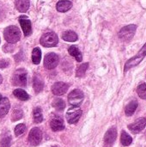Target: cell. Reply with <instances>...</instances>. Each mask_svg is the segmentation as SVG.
Masks as SVG:
<instances>
[{"instance_id":"obj_3","label":"cell","mask_w":146,"mask_h":147,"mask_svg":"<svg viewBox=\"0 0 146 147\" xmlns=\"http://www.w3.org/2000/svg\"><path fill=\"white\" fill-rule=\"evenodd\" d=\"M40 42L45 47H53L58 45L59 38L54 32H47L40 37Z\"/></svg>"},{"instance_id":"obj_7","label":"cell","mask_w":146,"mask_h":147,"mask_svg":"<svg viewBox=\"0 0 146 147\" xmlns=\"http://www.w3.org/2000/svg\"><path fill=\"white\" fill-rule=\"evenodd\" d=\"M82 115V110L78 107H73L68 109L66 113V119L68 123L75 124L77 123Z\"/></svg>"},{"instance_id":"obj_6","label":"cell","mask_w":146,"mask_h":147,"mask_svg":"<svg viewBox=\"0 0 146 147\" xmlns=\"http://www.w3.org/2000/svg\"><path fill=\"white\" fill-rule=\"evenodd\" d=\"M84 98V95L82 90H72L68 96V102L73 107H79Z\"/></svg>"},{"instance_id":"obj_27","label":"cell","mask_w":146,"mask_h":147,"mask_svg":"<svg viewBox=\"0 0 146 147\" xmlns=\"http://www.w3.org/2000/svg\"><path fill=\"white\" fill-rule=\"evenodd\" d=\"M88 67H89V63H83L81 65H79V67L77 69V71H76V77H77V78L83 77Z\"/></svg>"},{"instance_id":"obj_34","label":"cell","mask_w":146,"mask_h":147,"mask_svg":"<svg viewBox=\"0 0 146 147\" xmlns=\"http://www.w3.org/2000/svg\"><path fill=\"white\" fill-rule=\"evenodd\" d=\"M2 99V96H1V94H0V100Z\"/></svg>"},{"instance_id":"obj_25","label":"cell","mask_w":146,"mask_h":147,"mask_svg":"<svg viewBox=\"0 0 146 147\" xmlns=\"http://www.w3.org/2000/svg\"><path fill=\"white\" fill-rule=\"evenodd\" d=\"M52 107L55 109L59 110V111H62L65 108V103L63 99H61V98H55L52 101Z\"/></svg>"},{"instance_id":"obj_14","label":"cell","mask_w":146,"mask_h":147,"mask_svg":"<svg viewBox=\"0 0 146 147\" xmlns=\"http://www.w3.org/2000/svg\"><path fill=\"white\" fill-rule=\"evenodd\" d=\"M50 126L52 131L54 132H59V131H62L65 128V125H64V121L60 116H55L52 119L51 122H50Z\"/></svg>"},{"instance_id":"obj_22","label":"cell","mask_w":146,"mask_h":147,"mask_svg":"<svg viewBox=\"0 0 146 147\" xmlns=\"http://www.w3.org/2000/svg\"><path fill=\"white\" fill-rule=\"evenodd\" d=\"M13 95L19 100L21 101H27L29 99V96L28 94L22 89H16L13 91Z\"/></svg>"},{"instance_id":"obj_18","label":"cell","mask_w":146,"mask_h":147,"mask_svg":"<svg viewBox=\"0 0 146 147\" xmlns=\"http://www.w3.org/2000/svg\"><path fill=\"white\" fill-rule=\"evenodd\" d=\"M15 6L20 12H26L29 8V0H15Z\"/></svg>"},{"instance_id":"obj_23","label":"cell","mask_w":146,"mask_h":147,"mask_svg":"<svg viewBox=\"0 0 146 147\" xmlns=\"http://www.w3.org/2000/svg\"><path fill=\"white\" fill-rule=\"evenodd\" d=\"M41 59V51L39 47H35L32 52V61L34 65H39Z\"/></svg>"},{"instance_id":"obj_20","label":"cell","mask_w":146,"mask_h":147,"mask_svg":"<svg viewBox=\"0 0 146 147\" xmlns=\"http://www.w3.org/2000/svg\"><path fill=\"white\" fill-rule=\"evenodd\" d=\"M68 53H70V55L74 57L77 62H82L83 55H82V53H81V52H80V50L78 49L77 47H76V46L70 47L69 49H68Z\"/></svg>"},{"instance_id":"obj_1","label":"cell","mask_w":146,"mask_h":147,"mask_svg":"<svg viewBox=\"0 0 146 147\" xmlns=\"http://www.w3.org/2000/svg\"><path fill=\"white\" fill-rule=\"evenodd\" d=\"M146 56V43L142 47V48L139 51V53L133 58H131L130 59H128L126 61V63L125 64V69L124 71L126 72L128 70L132 69L133 67L137 66L138 65L140 64V62L145 59Z\"/></svg>"},{"instance_id":"obj_31","label":"cell","mask_w":146,"mask_h":147,"mask_svg":"<svg viewBox=\"0 0 146 147\" xmlns=\"http://www.w3.org/2000/svg\"><path fill=\"white\" fill-rule=\"evenodd\" d=\"M10 144H11V138L9 136H6V137L3 138L1 140V143H0L1 147H9Z\"/></svg>"},{"instance_id":"obj_21","label":"cell","mask_w":146,"mask_h":147,"mask_svg":"<svg viewBox=\"0 0 146 147\" xmlns=\"http://www.w3.org/2000/svg\"><path fill=\"white\" fill-rule=\"evenodd\" d=\"M137 108H138V102H137V101L133 100V101L130 102L126 106V109H125L126 115H127V116H132V115L135 113Z\"/></svg>"},{"instance_id":"obj_29","label":"cell","mask_w":146,"mask_h":147,"mask_svg":"<svg viewBox=\"0 0 146 147\" xmlns=\"http://www.w3.org/2000/svg\"><path fill=\"white\" fill-rule=\"evenodd\" d=\"M23 117V113L22 110L20 109H15L11 115V120L12 121H19L20 119H22Z\"/></svg>"},{"instance_id":"obj_19","label":"cell","mask_w":146,"mask_h":147,"mask_svg":"<svg viewBox=\"0 0 146 147\" xmlns=\"http://www.w3.org/2000/svg\"><path fill=\"white\" fill-rule=\"evenodd\" d=\"M62 38H63V40H65V41L74 42V41L77 40L78 36H77V34L74 31L67 30V31H65V32L62 34Z\"/></svg>"},{"instance_id":"obj_33","label":"cell","mask_w":146,"mask_h":147,"mask_svg":"<svg viewBox=\"0 0 146 147\" xmlns=\"http://www.w3.org/2000/svg\"><path fill=\"white\" fill-rule=\"evenodd\" d=\"M2 82H3V78H2V76L0 75V84H2Z\"/></svg>"},{"instance_id":"obj_11","label":"cell","mask_w":146,"mask_h":147,"mask_svg":"<svg viewBox=\"0 0 146 147\" xmlns=\"http://www.w3.org/2000/svg\"><path fill=\"white\" fill-rule=\"evenodd\" d=\"M145 127L146 119L142 117V118H139V119L136 120L133 123L130 124L128 126V128L133 134H139L142 130L145 129Z\"/></svg>"},{"instance_id":"obj_17","label":"cell","mask_w":146,"mask_h":147,"mask_svg":"<svg viewBox=\"0 0 146 147\" xmlns=\"http://www.w3.org/2000/svg\"><path fill=\"white\" fill-rule=\"evenodd\" d=\"M10 103L8 100V98H2L0 100V117H3L6 115L9 110Z\"/></svg>"},{"instance_id":"obj_35","label":"cell","mask_w":146,"mask_h":147,"mask_svg":"<svg viewBox=\"0 0 146 147\" xmlns=\"http://www.w3.org/2000/svg\"><path fill=\"white\" fill-rule=\"evenodd\" d=\"M0 43H1V39H0Z\"/></svg>"},{"instance_id":"obj_26","label":"cell","mask_w":146,"mask_h":147,"mask_svg":"<svg viewBox=\"0 0 146 147\" xmlns=\"http://www.w3.org/2000/svg\"><path fill=\"white\" fill-rule=\"evenodd\" d=\"M33 117H34V121L35 123H40L43 121V115L40 108L37 107L34 109L33 112Z\"/></svg>"},{"instance_id":"obj_4","label":"cell","mask_w":146,"mask_h":147,"mask_svg":"<svg viewBox=\"0 0 146 147\" xmlns=\"http://www.w3.org/2000/svg\"><path fill=\"white\" fill-rule=\"evenodd\" d=\"M136 29H137V26L134 24L125 26L120 30V32L118 33V36L123 41H130L133 38L136 33Z\"/></svg>"},{"instance_id":"obj_5","label":"cell","mask_w":146,"mask_h":147,"mask_svg":"<svg viewBox=\"0 0 146 147\" xmlns=\"http://www.w3.org/2000/svg\"><path fill=\"white\" fill-rule=\"evenodd\" d=\"M11 82L14 85L25 87L27 85V71H26V70L23 68L16 70L12 76Z\"/></svg>"},{"instance_id":"obj_8","label":"cell","mask_w":146,"mask_h":147,"mask_svg":"<svg viewBox=\"0 0 146 147\" xmlns=\"http://www.w3.org/2000/svg\"><path fill=\"white\" fill-rule=\"evenodd\" d=\"M28 140V142L30 143V145H32L34 146L40 145V143L42 140V132L40 131V128L34 127L29 132Z\"/></svg>"},{"instance_id":"obj_15","label":"cell","mask_w":146,"mask_h":147,"mask_svg":"<svg viewBox=\"0 0 146 147\" xmlns=\"http://www.w3.org/2000/svg\"><path fill=\"white\" fill-rule=\"evenodd\" d=\"M72 7V3L70 0H60L56 5V9L59 12H66Z\"/></svg>"},{"instance_id":"obj_9","label":"cell","mask_w":146,"mask_h":147,"mask_svg":"<svg viewBox=\"0 0 146 147\" xmlns=\"http://www.w3.org/2000/svg\"><path fill=\"white\" fill-rule=\"evenodd\" d=\"M59 62V56L54 53H50L45 56L44 66H45V68H46L48 70H52V69H54L58 65Z\"/></svg>"},{"instance_id":"obj_30","label":"cell","mask_w":146,"mask_h":147,"mask_svg":"<svg viewBox=\"0 0 146 147\" xmlns=\"http://www.w3.org/2000/svg\"><path fill=\"white\" fill-rule=\"evenodd\" d=\"M25 131H26V126L24 124H18L15 127V134L17 137L25 133Z\"/></svg>"},{"instance_id":"obj_16","label":"cell","mask_w":146,"mask_h":147,"mask_svg":"<svg viewBox=\"0 0 146 147\" xmlns=\"http://www.w3.org/2000/svg\"><path fill=\"white\" fill-rule=\"evenodd\" d=\"M33 87H34L35 93H40L43 90L44 83H43V80L41 79V78L40 77V75H38V74H35L34 76Z\"/></svg>"},{"instance_id":"obj_2","label":"cell","mask_w":146,"mask_h":147,"mask_svg":"<svg viewBox=\"0 0 146 147\" xmlns=\"http://www.w3.org/2000/svg\"><path fill=\"white\" fill-rule=\"evenodd\" d=\"M3 36L9 43H16L21 39V31L16 26H9L4 29Z\"/></svg>"},{"instance_id":"obj_24","label":"cell","mask_w":146,"mask_h":147,"mask_svg":"<svg viewBox=\"0 0 146 147\" xmlns=\"http://www.w3.org/2000/svg\"><path fill=\"white\" fill-rule=\"evenodd\" d=\"M120 142L122 144V146H128L132 144L133 142V138L128 134H126L125 131H122L121 133V136H120Z\"/></svg>"},{"instance_id":"obj_32","label":"cell","mask_w":146,"mask_h":147,"mask_svg":"<svg viewBox=\"0 0 146 147\" xmlns=\"http://www.w3.org/2000/svg\"><path fill=\"white\" fill-rule=\"evenodd\" d=\"M9 65V61L5 59H0V68H6Z\"/></svg>"},{"instance_id":"obj_36","label":"cell","mask_w":146,"mask_h":147,"mask_svg":"<svg viewBox=\"0 0 146 147\" xmlns=\"http://www.w3.org/2000/svg\"><path fill=\"white\" fill-rule=\"evenodd\" d=\"M52 147H57V146H52Z\"/></svg>"},{"instance_id":"obj_28","label":"cell","mask_w":146,"mask_h":147,"mask_svg":"<svg viewBox=\"0 0 146 147\" xmlns=\"http://www.w3.org/2000/svg\"><path fill=\"white\" fill-rule=\"evenodd\" d=\"M137 92L140 98L146 99V84H139L137 88Z\"/></svg>"},{"instance_id":"obj_10","label":"cell","mask_w":146,"mask_h":147,"mask_svg":"<svg viewBox=\"0 0 146 147\" xmlns=\"http://www.w3.org/2000/svg\"><path fill=\"white\" fill-rule=\"evenodd\" d=\"M117 138V130L114 127L109 128L104 135V147H112Z\"/></svg>"},{"instance_id":"obj_12","label":"cell","mask_w":146,"mask_h":147,"mask_svg":"<svg viewBox=\"0 0 146 147\" xmlns=\"http://www.w3.org/2000/svg\"><path fill=\"white\" fill-rule=\"evenodd\" d=\"M19 22H20V25L22 27V29L23 31L24 35L25 36L30 35L32 33V25H31L30 20L28 19V17L26 16H22L19 18Z\"/></svg>"},{"instance_id":"obj_13","label":"cell","mask_w":146,"mask_h":147,"mask_svg":"<svg viewBox=\"0 0 146 147\" xmlns=\"http://www.w3.org/2000/svg\"><path fill=\"white\" fill-rule=\"evenodd\" d=\"M68 88H69V84L63 82H58L52 85V91L55 96H61L67 91Z\"/></svg>"}]
</instances>
